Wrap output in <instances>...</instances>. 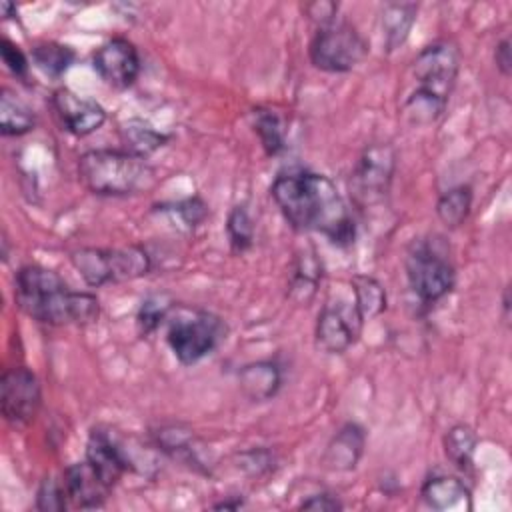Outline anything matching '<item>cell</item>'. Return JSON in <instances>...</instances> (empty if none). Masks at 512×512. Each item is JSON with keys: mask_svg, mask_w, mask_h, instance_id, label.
<instances>
[{"mask_svg": "<svg viewBox=\"0 0 512 512\" xmlns=\"http://www.w3.org/2000/svg\"><path fill=\"white\" fill-rule=\"evenodd\" d=\"M270 194L294 230L320 232L336 246L354 242V218L326 174L310 170L280 172L270 186Z\"/></svg>", "mask_w": 512, "mask_h": 512, "instance_id": "cell-1", "label": "cell"}, {"mask_svg": "<svg viewBox=\"0 0 512 512\" xmlns=\"http://www.w3.org/2000/svg\"><path fill=\"white\" fill-rule=\"evenodd\" d=\"M460 70V50L448 38L424 46L408 66L400 112L412 126H430L446 112Z\"/></svg>", "mask_w": 512, "mask_h": 512, "instance_id": "cell-2", "label": "cell"}, {"mask_svg": "<svg viewBox=\"0 0 512 512\" xmlns=\"http://www.w3.org/2000/svg\"><path fill=\"white\" fill-rule=\"evenodd\" d=\"M16 306L48 326L90 324L100 314V302L90 292H74L66 280L40 264H26L14 276Z\"/></svg>", "mask_w": 512, "mask_h": 512, "instance_id": "cell-3", "label": "cell"}, {"mask_svg": "<svg viewBox=\"0 0 512 512\" xmlns=\"http://www.w3.org/2000/svg\"><path fill=\"white\" fill-rule=\"evenodd\" d=\"M78 178L96 196H134L158 182L156 168L146 156L130 150L96 148L78 158Z\"/></svg>", "mask_w": 512, "mask_h": 512, "instance_id": "cell-4", "label": "cell"}, {"mask_svg": "<svg viewBox=\"0 0 512 512\" xmlns=\"http://www.w3.org/2000/svg\"><path fill=\"white\" fill-rule=\"evenodd\" d=\"M406 280L420 304L432 306L456 284V268L438 240L418 238L406 252Z\"/></svg>", "mask_w": 512, "mask_h": 512, "instance_id": "cell-5", "label": "cell"}, {"mask_svg": "<svg viewBox=\"0 0 512 512\" xmlns=\"http://www.w3.org/2000/svg\"><path fill=\"white\" fill-rule=\"evenodd\" d=\"M70 262L82 280L92 286L110 282H126L146 276L152 270V258L142 246L124 248H94L84 246L70 254Z\"/></svg>", "mask_w": 512, "mask_h": 512, "instance_id": "cell-6", "label": "cell"}, {"mask_svg": "<svg viewBox=\"0 0 512 512\" xmlns=\"http://www.w3.org/2000/svg\"><path fill=\"white\" fill-rule=\"evenodd\" d=\"M226 338V324L220 316L202 308H182L168 324L166 342L174 358L192 366L212 354Z\"/></svg>", "mask_w": 512, "mask_h": 512, "instance_id": "cell-7", "label": "cell"}, {"mask_svg": "<svg viewBox=\"0 0 512 512\" xmlns=\"http://www.w3.org/2000/svg\"><path fill=\"white\" fill-rule=\"evenodd\" d=\"M368 54V42L358 28L346 20L318 26L310 40V62L324 72L342 74L354 70Z\"/></svg>", "mask_w": 512, "mask_h": 512, "instance_id": "cell-8", "label": "cell"}, {"mask_svg": "<svg viewBox=\"0 0 512 512\" xmlns=\"http://www.w3.org/2000/svg\"><path fill=\"white\" fill-rule=\"evenodd\" d=\"M394 172L396 150L388 142H376L366 146L350 174L348 190L352 202L362 210L384 202L390 192Z\"/></svg>", "mask_w": 512, "mask_h": 512, "instance_id": "cell-9", "label": "cell"}, {"mask_svg": "<svg viewBox=\"0 0 512 512\" xmlns=\"http://www.w3.org/2000/svg\"><path fill=\"white\" fill-rule=\"evenodd\" d=\"M364 322L354 300L328 298L316 318V344L328 354H342L358 342Z\"/></svg>", "mask_w": 512, "mask_h": 512, "instance_id": "cell-10", "label": "cell"}, {"mask_svg": "<svg viewBox=\"0 0 512 512\" xmlns=\"http://www.w3.org/2000/svg\"><path fill=\"white\" fill-rule=\"evenodd\" d=\"M42 406L38 376L26 366H12L0 378V408L10 426H28Z\"/></svg>", "mask_w": 512, "mask_h": 512, "instance_id": "cell-11", "label": "cell"}, {"mask_svg": "<svg viewBox=\"0 0 512 512\" xmlns=\"http://www.w3.org/2000/svg\"><path fill=\"white\" fill-rule=\"evenodd\" d=\"M92 68L108 86L126 90L140 74L138 48L128 38L114 36L92 54Z\"/></svg>", "mask_w": 512, "mask_h": 512, "instance_id": "cell-12", "label": "cell"}, {"mask_svg": "<svg viewBox=\"0 0 512 512\" xmlns=\"http://www.w3.org/2000/svg\"><path fill=\"white\" fill-rule=\"evenodd\" d=\"M52 110L60 126L78 138L96 132L106 122V110L102 104L80 96L70 88H58L52 94Z\"/></svg>", "mask_w": 512, "mask_h": 512, "instance_id": "cell-13", "label": "cell"}, {"mask_svg": "<svg viewBox=\"0 0 512 512\" xmlns=\"http://www.w3.org/2000/svg\"><path fill=\"white\" fill-rule=\"evenodd\" d=\"M84 460L110 488H114L124 472L132 468V460L124 444L110 430H104L100 426L90 430Z\"/></svg>", "mask_w": 512, "mask_h": 512, "instance_id": "cell-14", "label": "cell"}, {"mask_svg": "<svg viewBox=\"0 0 512 512\" xmlns=\"http://www.w3.org/2000/svg\"><path fill=\"white\" fill-rule=\"evenodd\" d=\"M62 482H64L68 500L76 508H84V510L104 506L112 490L110 486H106V482L94 472V468L86 460L70 464L62 474Z\"/></svg>", "mask_w": 512, "mask_h": 512, "instance_id": "cell-15", "label": "cell"}, {"mask_svg": "<svg viewBox=\"0 0 512 512\" xmlns=\"http://www.w3.org/2000/svg\"><path fill=\"white\" fill-rule=\"evenodd\" d=\"M366 430L358 422H346L338 428L324 452V464L336 472L354 470L364 454Z\"/></svg>", "mask_w": 512, "mask_h": 512, "instance_id": "cell-16", "label": "cell"}, {"mask_svg": "<svg viewBox=\"0 0 512 512\" xmlns=\"http://www.w3.org/2000/svg\"><path fill=\"white\" fill-rule=\"evenodd\" d=\"M238 384L252 402L274 398L282 386V368L274 360H256L238 370Z\"/></svg>", "mask_w": 512, "mask_h": 512, "instance_id": "cell-17", "label": "cell"}, {"mask_svg": "<svg viewBox=\"0 0 512 512\" xmlns=\"http://www.w3.org/2000/svg\"><path fill=\"white\" fill-rule=\"evenodd\" d=\"M418 6L414 2H386L380 12V30L388 52L400 48L416 22Z\"/></svg>", "mask_w": 512, "mask_h": 512, "instance_id": "cell-18", "label": "cell"}, {"mask_svg": "<svg viewBox=\"0 0 512 512\" xmlns=\"http://www.w3.org/2000/svg\"><path fill=\"white\" fill-rule=\"evenodd\" d=\"M154 442H156L158 450L166 452L170 458H176L194 470H204L192 430H188L180 424L162 426L154 432Z\"/></svg>", "mask_w": 512, "mask_h": 512, "instance_id": "cell-19", "label": "cell"}, {"mask_svg": "<svg viewBox=\"0 0 512 512\" xmlns=\"http://www.w3.org/2000/svg\"><path fill=\"white\" fill-rule=\"evenodd\" d=\"M420 496L422 500L434 508V510H446L456 506L458 502H462L464 498L470 496L468 486L456 478V476H448V474H436L424 480L422 488H420Z\"/></svg>", "mask_w": 512, "mask_h": 512, "instance_id": "cell-20", "label": "cell"}, {"mask_svg": "<svg viewBox=\"0 0 512 512\" xmlns=\"http://www.w3.org/2000/svg\"><path fill=\"white\" fill-rule=\"evenodd\" d=\"M474 192L468 184H458L444 190L436 200V216L446 228H460L472 210Z\"/></svg>", "mask_w": 512, "mask_h": 512, "instance_id": "cell-21", "label": "cell"}, {"mask_svg": "<svg viewBox=\"0 0 512 512\" xmlns=\"http://www.w3.org/2000/svg\"><path fill=\"white\" fill-rule=\"evenodd\" d=\"M36 124L32 108L20 100L8 88H2L0 94V132L2 136H22L30 132Z\"/></svg>", "mask_w": 512, "mask_h": 512, "instance_id": "cell-22", "label": "cell"}, {"mask_svg": "<svg viewBox=\"0 0 512 512\" xmlns=\"http://www.w3.org/2000/svg\"><path fill=\"white\" fill-rule=\"evenodd\" d=\"M446 458L462 472L472 470L474 454L478 446V434L468 424H454L442 438Z\"/></svg>", "mask_w": 512, "mask_h": 512, "instance_id": "cell-23", "label": "cell"}, {"mask_svg": "<svg viewBox=\"0 0 512 512\" xmlns=\"http://www.w3.org/2000/svg\"><path fill=\"white\" fill-rule=\"evenodd\" d=\"M252 126L268 156H278L286 148V130L282 118L272 110L258 106L252 110Z\"/></svg>", "mask_w": 512, "mask_h": 512, "instance_id": "cell-24", "label": "cell"}, {"mask_svg": "<svg viewBox=\"0 0 512 512\" xmlns=\"http://www.w3.org/2000/svg\"><path fill=\"white\" fill-rule=\"evenodd\" d=\"M352 300L356 302L364 320L374 318L386 310V290L384 286L368 274H356L350 280Z\"/></svg>", "mask_w": 512, "mask_h": 512, "instance_id": "cell-25", "label": "cell"}, {"mask_svg": "<svg viewBox=\"0 0 512 512\" xmlns=\"http://www.w3.org/2000/svg\"><path fill=\"white\" fill-rule=\"evenodd\" d=\"M76 52L60 42H40L32 48V62L50 78H60L74 62Z\"/></svg>", "mask_w": 512, "mask_h": 512, "instance_id": "cell-26", "label": "cell"}, {"mask_svg": "<svg viewBox=\"0 0 512 512\" xmlns=\"http://www.w3.org/2000/svg\"><path fill=\"white\" fill-rule=\"evenodd\" d=\"M226 234L232 252L242 254L254 244V220L246 204H236L226 218Z\"/></svg>", "mask_w": 512, "mask_h": 512, "instance_id": "cell-27", "label": "cell"}, {"mask_svg": "<svg viewBox=\"0 0 512 512\" xmlns=\"http://www.w3.org/2000/svg\"><path fill=\"white\" fill-rule=\"evenodd\" d=\"M174 302L166 294H150L142 300L138 312H136V326L142 336L152 334L158 330V326L168 320L172 312Z\"/></svg>", "mask_w": 512, "mask_h": 512, "instance_id": "cell-28", "label": "cell"}, {"mask_svg": "<svg viewBox=\"0 0 512 512\" xmlns=\"http://www.w3.org/2000/svg\"><path fill=\"white\" fill-rule=\"evenodd\" d=\"M122 136H124V142H128L130 152L140 154V156L154 152L156 148L164 146V142L168 140L166 134L156 132L152 126L144 124L142 120L126 122L122 128Z\"/></svg>", "mask_w": 512, "mask_h": 512, "instance_id": "cell-29", "label": "cell"}, {"mask_svg": "<svg viewBox=\"0 0 512 512\" xmlns=\"http://www.w3.org/2000/svg\"><path fill=\"white\" fill-rule=\"evenodd\" d=\"M156 210L168 214L170 218H178V222L186 228V230H192L196 228L208 214V206L204 204V200H200L198 196H192V198H184L180 202H170V204H158L154 206Z\"/></svg>", "mask_w": 512, "mask_h": 512, "instance_id": "cell-30", "label": "cell"}, {"mask_svg": "<svg viewBox=\"0 0 512 512\" xmlns=\"http://www.w3.org/2000/svg\"><path fill=\"white\" fill-rule=\"evenodd\" d=\"M66 490L64 482L54 476H46L36 490V508L42 512H62L66 510Z\"/></svg>", "mask_w": 512, "mask_h": 512, "instance_id": "cell-31", "label": "cell"}, {"mask_svg": "<svg viewBox=\"0 0 512 512\" xmlns=\"http://www.w3.org/2000/svg\"><path fill=\"white\" fill-rule=\"evenodd\" d=\"M318 278H320V268H318V262L314 258V252L308 256L304 252V256L298 258V264H296V270L292 274V282H290V288L294 294H302V292H310V296L314 294L316 290V284H318Z\"/></svg>", "mask_w": 512, "mask_h": 512, "instance_id": "cell-32", "label": "cell"}, {"mask_svg": "<svg viewBox=\"0 0 512 512\" xmlns=\"http://www.w3.org/2000/svg\"><path fill=\"white\" fill-rule=\"evenodd\" d=\"M0 54H2V62L6 64V68L16 76V78H26L28 74V58L26 54L20 50V46H16L10 38H2L0 42Z\"/></svg>", "mask_w": 512, "mask_h": 512, "instance_id": "cell-33", "label": "cell"}, {"mask_svg": "<svg viewBox=\"0 0 512 512\" xmlns=\"http://www.w3.org/2000/svg\"><path fill=\"white\" fill-rule=\"evenodd\" d=\"M238 458H240L238 468H242L244 472H248L252 476L266 474L274 466V454L264 448H254V450L242 452Z\"/></svg>", "mask_w": 512, "mask_h": 512, "instance_id": "cell-34", "label": "cell"}, {"mask_svg": "<svg viewBox=\"0 0 512 512\" xmlns=\"http://www.w3.org/2000/svg\"><path fill=\"white\" fill-rule=\"evenodd\" d=\"M300 510H320V512H336V510H342L344 504L340 502L338 496L330 494V492H316V494H310L308 498H304L300 504H298Z\"/></svg>", "mask_w": 512, "mask_h": 512, "instance_id": "cell-35", "label": "cell"}, {"mask_svg": "<svg viewBox=\"0 0 512 512\" xmlns=\"http://www.w3.org/2000/svg\"><path fill=\"white\" fill-rule=\"evenodd\" d=\"M306 14L310 16V20L318 22V26L330 24L336 20V12H338V4L334 2H312L306 4Z\"/></svg>", "mask_w": 512, "mask_h": 512, "instance_id": "cell-36", "label": "cell"}, {"mask_svg": "<svg viewBox=\"0 0 512 512\" xmlns=\"http://www.w3.org/2000/svg\"><path fill=\"white\" fill-rule=\"evenodd\" d=\"M494 64L502 76H510L512 72V56H510V38H502L494 48Z\"/></svg>", "mask_w": 512, "mask_h": 512, "instance_id": "cell-37", "label": "cell"}, {"mask_svg": "<svg viewBox=\"0 0 512 512\" xmlns=\"http://www.w3.org/2000/svg\"><path fill=\"white\" fill-rule=\"evenodd\" d=\"M240 506H244L242 498H236L234 502H232V500H222V502L214 504V508H232V510H236V508H240Z\"/></svg>", "mask_w": 512, "mask_h": 512, "instance_id": "cell-38", "label": "cell"}, {"mask_svg": "<svg viewBox=\"0 0 512 512\" xmlns=\"http://www.w3.org/2000/svg\"><path fill=\"white\" fill-rule=\"evenodd\" d=\"M502 306H504V316L508 318V310H510V298H508V288L504 290V296H502Z\"/></svg>", "mask_w": 512, "mask_h": 512, "instance_id": "cell-39", "label": "cell"}]
</instances>
